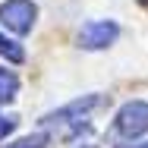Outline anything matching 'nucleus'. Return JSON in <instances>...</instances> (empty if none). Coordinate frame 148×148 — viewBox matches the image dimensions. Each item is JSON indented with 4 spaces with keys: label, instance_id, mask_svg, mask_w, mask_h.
<instances>
[{
    "label": "nucleus",
    "instance_id": "1",
    "mask_svg": "<svg viewBox=\"0 0 148 148\" xmlns=\"http://www.w3.org/2000/svg\"><path fill=\"white\" fill-rule=\"evenodd\" d=\"M35 19H38V6L32 0H6L0 6V22L6 29H13L16 35H29Z\"/></svg>",
    "mask_w": 148,
    "mask_h": 148
},
{
    "label": "nucleus",
    "instance_id": "2",
    "mask_svg": "<svg viewBox=\"0 0 148 148\" xmlns=\"http://www.w3.org/2000/svg\"><path fill=\"white\" fill-rule=\"evenodd\" d=\"M101 104V95H85V98H76L73 104H66V107H60L54 114H44L41 117V126H66V123H76V126H82V120L88 110H95Z\"/></svg>",
    "mask_w": 148,
    "mask_h": 148
},
{
    "label": "nucleus",
    "instance_id": "3",
    "mask_svg": "<svg viewBox=\"0 0 148 148\" xmlns=\"http://www.w3.org/2000/svg\"><path fill=\"white\" fill-rule=\"evenodd\" d=\"M117 35H120L117 22L95 19L88 25H82V32H79V47H85V51H104V47H110L117 41Z\"/></svg>",
    "mask_w": 148,
    "mask_h": 148
},
{
    "label": "nucleus",
    "instance_id": "4",
    "mask_svg": "<svg viewBox=\"0 0 148 148\" xmlns=\"http://www.w3.org/2000/svg\"><path fill=\"white\" fill-rule=\"evenodd\" d=\"M117 132L126 139H136L148 132V101H129L117 114Z\"/></svg>",
    "mask_w": 148,
    "mask_h": 148
},
{
    "label": "nucleus",
    "instance_id": "5",
    "mask_svg": "<svg viewBox=\"0 0 148 148\" xmlns=\"http://www.w3.org/2000/svg\"><path fill=\"white\" fill-rule=\"evenodd\" d=\"M16 91H19V79H16V73L6 69V66H0V104L13 101Z\"/></svg>",
    "mask_w": 148,
    "mask_h": 148
},
{
    "label": "nucleus",
    "instance_id": "6",
    "mask_svg": "<svg viewBox=\"0 0 148 148\" xmlns=\"http://www.w3.org/2000/svg\"><path fill=\"white\" fill-rule=\"evenodd\" d=\"M0 57H6L10 63H22L25 60V51L13 41V38H6V35H0Z\"/></svg>",
    "mask_w": 148,
    "mask_h": 148
},
{
    "label": "nucleus",
    "instance_id": "7",
    "mask_svg": "<svg viewBox=\"0 0 148 148\" xmlns=\"http://www.w3.org/2000/svg\"><path fill=\"white\" fill-rule=\"evenodd\" d=\"M44 145H47V136L44 132H35V136H25V139L10 142V145H3V148H44Z\"/></svg>",
    "mask_w": 148,
    "mask_h": 148
},
{
    "label": "nucleus",
    "instance_id": "8",
    "mask_svg": "<svg viewBox=\"0 0 148 148\" xmlns=\"http://www.w3.org/2000/svg\"><path fill=\"white\" fill-rule=\"evenodd\" d=\"M16 123H19V117H13V114L3 117V114H0V139H6V136L16 129Z\"/></svg>",
    "mask_w": 148,
    "mask_h": 148
},
{
    "label": "nucleus",
    "instance_id": "9",
    "mask_svg": "<svg viewBox=\"0 0 148 148\" xmlns=\"http://www.w3.org/2000/svg\"><path fill=\"white\" fill-rule=\"evenodd\" d=\"M129 148H148V142H139V145H129Z\"/></svg>",
    "mask_w": 148,
    "mask_h": 148
}]
</instances>
